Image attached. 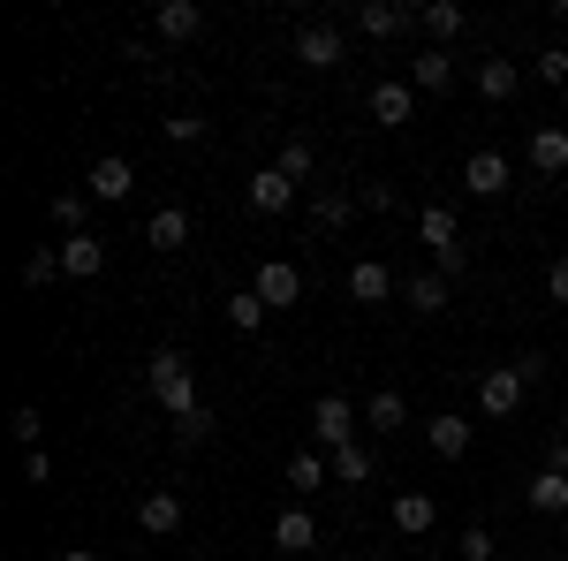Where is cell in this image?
Listing matches in <instances>:
<instances>
[{"instance_id": "6da1fadb", "label": "cell", "mask_w": 568, "mask_h": 561, "mask_svg": "<svg viewBox=\"0 0 568 561\" xmlns=\"http://www.w3.org/2000/svg\"><path fill=\"white\" fill-rule=\"evenodd\" d=\"M144 388H152V402H160L175 425L205 410V402H197V380H190V357H182V349H152V364H144Z\"/></svg>"}, {"instance_id": "7a4b0ae2", "label": "cell", "mask_w": 568, "mask_h": 561, "mask_svg": "<svg viewBox=\"0 0 568 561\" xmlns=\"http://www.w3.org/2000/svg\"><path fill=\"white\" fill-rule=\"evenodd\" d=\"M417 243L433 251V273H447V281L470 273V243H463V228H455L447 206H425V213H417Z\"/></svg>"}, {"instance_id": "3957f363", "label": "cell", "mask_w": 568, "mask_h": 561, "mask_svg": "<svg viewBox=\"0 0 568 561\" xmlns=\"http://www.w3.org/2000/svg\"><path fill=\"white\" fill-rule=\"evenodd\" d=\"M349 440H356L349 394H318V402H311V448H326V455H334V448H349Z\"/></svg>"}, {"instance_id": "277c9868", "label": "cell", "mask_w": 568, "mask_h": 561, "mask_svg": "<svg viewBox=\"0 0 568 561\" xmlns=\"http://www.w3.org/2000/svg\"><path fill=\"white\" fill-rule=\"evenodd\" d=\"M524 364H493V372H485L478 380V410L485 418H516V410H524Z\"/></svg>"}, {"instance_id": "5b68a950", "label": "cell", "mask_w": 568, "mask_h": 561, "mask_svg": "<svg viewBox=\"0 0 568 561\" xmlns=\"http://www.w3.org/2000/svg\"><path fill=\"white\" fill-rule=\"evenodd\" d=\"M288 53H296L304 69H318V77H326V69H342V53H349V39H342V23H304Z\"/></svg>"}, {"instance_id": "8992f818", "label": "cell", "mask_w": 568, "mask_h": 561, "mask_svg": "<svg viewBox=\"0 0 568 561\" xmlns=\"http://www.w3.org/2000/svg\"><path fill=\"white\" fill-rule=\"evenodd\" d=\"M251 289L265 297V311H296V303H304V273H296L288 259H258Z\"/></svg>"}, {"instance_id": "52a82bcc", "label": "cell", "mask_w": 568, "mask_h": 561, "mask_svg": "<svg viewBox=\"0 0 568 561\" xmlns=\"http://www.w3.org/2000/svg\"><path fill=\"white\" fill-rule=\"evenodd\" d=\"M182 517H190V509H182L175 485H160V493H144V501H136V531H144V539H175Z\"/></svg>"}, {"instance_id": "ba28073f", "label": "cell", "mask_w": 568, "mask_h": 561, "mask_svg": "<svg viewBox=\"0 0 568 561\" xmlns=\"http://www.w3.org/2000/svg\"><path fill=\"white\" fill-rule=\"evenodd\" d=\"M130 190H136V168H130V160H114V152H106V160H91L84 198H99V206H122Z\"/></svg>"}, {"instance_id": "9c48e42d", "label": "cell", "mask_w": 568, "mask_h": 561, "mask_svg": "<svg viewBox=\"0 0 568 561\" xmlns=\"http://www.w3.org/2000/svg\"><path fill=\"white\" fill-rule=\"evenodd\" d=\"M409 114H417V84H409V77H387V84H372V122H379V130H402Z\"/></svg>"}, {"instance_id": "30bf717a", "label": "cell", "mask_w": 568, "mask_h": 561, "mask_svg": "<svg viewBox=\"0 0 568 561\" xmlns=\"http://www.w3.org/2000/svg\"><path fill=\"white\" fill-rule=\"evenodd\" d=\"M433 523H439V501L425 485H402V493H394V531H402V539H425Z\"/></svg>"}, {"instance_id": "8fae6325", "label": "cell", "mask_w": 568, "mask_h": 561, "mask_svg": "<svg viewBox=\"0 0 568 561\" xmlns=\"http://www.w3.org/2000/svg\"><path fill=\"white\" fill-rule=\"evenodd\" d=\"M409 23H417V8H402V0H356V31L364 39H394Z\"/></svg>"}, {"instance_id": "7c38bea8", "label": "cell", "mask_w": 568, "mask_h": 561, "mask_svg": "<svg viewBox=\"0 0 568 561\" xmlns=\"http://www.w3.org/2000/svg\"><path fill=\"white\" fill-rule=\"evenodd\" d=\"M463 182H470V198H500V190H508V152L478 144V152L463 160Z\"/></svg>"}, {"instance_id": "4fadbf2b", "label": "cell", "mask_w": 568, "mask_h": 561, "mask_svg": "<svg viewBox=\"0 0 568 561\" xmlns=\"http://www.w3.org/2000/svg\"><path fill=\"white\" fill-rule=\"evenodd\" d=\"M152 31H160L168 46L197 39V31H205V8H197V0H160V8H152Z\"/></svg>"}, {"instance_id": "5bb4252c", "label": "cell", "mask_w": 568, "mask_h": 561, "mask_svg": "<svg viewBox=\"0 0 568 561\" xmlns=\"http://www.w3.org/2000/svg\"><path fill=\"white\" fill-rule=\"evenodd\" d=\"M425 440H433V455L463 463V455H470V418H463V410H439V418H425Z\"/></svg>"}, {"instance_id": "9a60e30c", "label": "cell", "mask_w": 568, "mask_h": 561, "mask_svg": "<svg viewBox=\"0 0 568 561\" xmlns=\"http://www.w3.org/2000/svg\"><path fill=\"white\" fill-rule=\"evenodd\" d=\"M61 273L69 281H99L106 273V243L99 236H61Z\"/></svg>"}, {"instance_id": "2e32d148", "label": "cell", "mask_w": 568, "mask_h": 561, "mask_svg": "<svg viewBox=\"0 0 568 561\" xmlns=\"http://www.w3.org/2000/svg\"><path fill=\"white\" fill-rule=\"evenodd\" d=\"M273 547H281V554H311V547H318V517L288 501V509L273 517Z\"/></svg>"}, {"instance_id": "e0dca14e", "label": "cell", "mask_w": 568, "mask_h": 561, "mask_svg": "<svg viewBox=\"0 0 568 561\" xmlns=\"http://www.w3.org/2000/svg\"><path fill=\"white\" fill-rule=\"evenodd\" d=\"M530 174H568V130L561 122H538L530 130Z\"/></svg>"}, {"instance_id": "ac0fdd59", "label": "cell", "mask_w": 568, "mask_h": 561, "mask_svg": "<svg viewBox=\"0 0 568 561\" xmlns=\"http://www.w3.org/2000/svg\"><path fill=\"white\" fill-rule=\"evenodd\" d=\"M243 190H251V213H288V206H296V182H288L281 168H258Z\"/></svg>"}, {"instance_id": "d6986e66", "label": "cell", "mask_w": 568, "mask_h": 561, "mask_svg": "<svg viewBox=\"0 0 568 561\" xmlns=\"http://www.w3.org/2000/svg\"><path fill=\"white\" fill-rule=\"evenodd\" d=\"M144 243H152L160 259H175L182 243H190V213H182V206H160V213L144 220Z\"/></svg>"}, {"instance_id": "ffe728a7", "label": "cell", "mask_w": 568, "mask_h": 561, "mask_svg": "<svg viewBox=\"0 0 568 561\" xmlns=\"http://www.w3.org/2000/svg\"><path fill=\"white\" fill-rule=\"evenodd\" d=\"M387 297H394L387 259H356L349 266V303H387Z\"/></svg>"}, {"instance_id": "44dd1931", "label": "cell", "mask_w": 568, "mask_h": 561, "mask_svg": "<svg viewBox=\"0 0 568 561\" xmlns=\"http://www.w3.org/2000/svg\"><path fill=\"white\" fill-rule=\"evenodd\" d=\"M326 478H334V455L326 448H296L288 455V493H318Z\"/></svg>"}, {"instance_id": "7402d4cb", "label": "cell", "mask_w": 568, "mask_h": 561, "mask_svg": "<svg viewBox=\"0 0 568 561\" xmlns=\"http://www.w3.org/2000/svg\"><path fill=\"white\" fill-rule=\"evenodd\" d=\"M409 84L417 91H447L455 84V53H447V46H425V53L409 61Z\"/></svg>"}, {"instance_id": "603a6c76", "label": "cell", "mask_w": 568, "mask_h": 561, "mask_svg": "<svg viewBox=\"0 0 568 561\" xmlns=\"http://www.w3.org/2000/svg\"><path fill=\"white\" fill-rule=\"evenodd\" d=\"M273 168H281L288 182H296V190H304V182H311V168H318V144H311V137H281V152H273Z\"/></svg>"}, {"instance_id": "cb8c5ba5", "label": "cell", "mask_w": 568, "mask_h": 561, "mask_svg": "<svg viewBox=\"0 0 568 561\" xmlns=\"http://www.w3.org/2000/svg\"><path fill=\"white\" fill-rule=\"evenodd\" d=\"M417 23H425L433 39H463V31H470V8H455V0H425Z\"/></svg>"}, {"instance_id": "d4e9b609", "label": "cell", "mask_w": 568, "mask_h": 561, "mask_svg": "<svg viewBox=\"0 0 568 561\" xmlns=\"http://www.w3.org/2000/svg\"><path fill=\"white\" fill-rule=\"evenodd\" d=\"M478 91L500 107V99H516V91H524V69H516V61H478Z\"/></svg>"}, {"instance_id": "484cf974", "label": "cell", "mask_w": 568, "mask_h": 561, "mask_svg": "<svg viewBox=\"0 0 568 561\" xmlns=\"http://www.w3.org/2000/svg\"><path fill=\"white\" fill-rule=\"evenodd\" d=\"M447 289H455L447 273H409V311H417V319H433V311H447Z\"/></svg>"}, {"instance_id": "4316f807", "label": "cell", "mask_w": 568, "mask_h": 561, "mask_svg": "<svg viewBox=\"0 0 568 561\" xmlns=\"http://www.w3.org/2000/svg\"><path fill=\"white\" fill-rule=\"evenodd\" d=\"M530 509H538V517H568V471H538L530 478Z\"/></svg>"}, {"instance_id": "83f0119b", "label": "cell", "mask_w": 568, "mask_h": 561, "mask_svg": "<svg viewBox=\"0 0 568 561\" xmlns=\"http://www.w3.org/2000/svg\"><path fill=\"white\" fill-rule=\"evenodd\" d=\"M402 418H409V402H402L394 388H379L372 402H364V425L372 432H402Z\"/></svg>"}, {"instance_id": "f1b7e54d", "label": "cell", "mask_w": 568, "mask_h": 561, "mask_svg": "<svg viewBox=\"0 0 568 561\" xmlns=\"http://www.w3.org/2000/svg\"><path fill=\"white\" fill-rule=\"evenodd\" d=\"M227 327H235V334H258L265 327V297L258 289H235V297H227Z\"/></svg>"}, {"instance_id": "f546056e", "label": "cell", "mask_w": 568, "mask_h": 561, "mask_svg": "<svg viewBox=\"0 0 568 561\" xmlns=\"http://www.w3.org/2000/svg\"><path fill=\"white\" fill-rule=\"evenodd\" d=\"M372 478V448L349 440V448H334V485H364Z\"/></svg>"}, {"instance_id": "4dcf8cb0", "label": "cell", "mask_w": 568, "mask_h": 561, "mask_svg": "<svg viewBox=\"0 0 568 561\" xmlns=\"http://www.w3.org/2000/svg\"><path fill=\"white\" fill-rule=\"evenodd\" d=\"M45 281H61V243H39L23 259V289H45Z\"/></svg>"}, {"instance_id": "1f68e13d", "label": "cell", "mask_w": 568, "mask_h": 561, "mask_svg": "<svg viewBox=\"0 0 568 561\" xmlns=\"http://www.w3.org/2000/svg\"><path fill=\"white\" fill-rule=\"evenodd\" d=\"M356 206H364V198H349V190H326V198H311V220H318V228H342Z\"/></svg>"}, {"instance_id": "d6a6232c", "label": "cell", "mask_w": 568, "mask_h": 561, "mask_svg": "<svg viewBox=\"0 0 568 561\" xmlns=\"http://www.w3.org/2000/svg\"><path fill=\"white\" fill-rule=\"evenodd\" d=\"M8 432H16V440H23V455H31V448L45 440V418H39V402H16V418H8Z\"/></svg>"}, {"instance_id": "836d02e7", "label": "cell", "mask_w": 568, "mask_h": 561, "mask_svg": "<svg viewBox=\"0 0 568 561\" xmlns=\"http://www.w3.org/2000/svg\"><path fill=\"white\" fill-rule=\"evenodd\" d=\"M84 206H91L84 190H61V198H53V220H61L69 236H91V228H84Z\"/></svg>"}, {"instance_id": "e575fe53", "label": "cell", "mask_w": 568, "mask_h": 561, "mask_svg": "<svg viewBox=\"0 0 568 561\" xmlns=\"http://www.w3.org/2000/svg\"><path fill=\"white\" fill-rule=\"evenodd\" d=\"M530 69H538V84H568V46H546Z\"/></svg>"}, {"instance_id": "d590c367", "label": "cell", "mask_w": 568, "mask_h": 561, "mask_svg": "<svg viewBox=\"0 0 568 561\" xmlns=\"http://www.w3.org/2000/svg\"><path fill=\"white\" fill-rule=\"evenodd\" d=\"M175 440H182V448H205V440H213V410H197V418H182V425H175Z\"/></svg>"}, {"instance_id": "8d00e7d4", "label": "cell", "mask_w": 568, "mask_h": 561, "mask_svg": "<svg viewBox=\"0 0 568 561\" xmlns=\"http://www.w3.org/2000/svg\"><path fill=\"white\" fill-rule=\"evenodd\" d=\"M500 554V539H493V531H478V523H470V531H463V561H493Z\"/></svg>"}, {"instance_id": "74e56055", "label": "cell", "mask_w": 568, "mask_h": 561, "mask_svg": "<svg viewBox=\"0 0 568 561\" xmlns=\"http://www.w3.org/2000/svg\"><path fill=\"white\" fill-rule=\"evenodd\" d=\"M168 137H175V144H197V137H205V114H175Z\"/></svg>"}, {"instance_id": "f35d334b", "label": "cell", "mask_w": 568, "mask_h": 561, "mask_svg": "<svg viewBox=\"0 0 568 561\" xmlns=\"http://www.w3.org/2000/svg\"><path fill=\"white\" fill-rule=\"evenodd\" d=\"M546 297H554V303H568V259H554V266H546Z\"/></svg>"}, {"instance_id": "ab89813d", "label": "cell", "mask_w": 568, "mask_h": 561, "mask_svg": "<svg viewBox=\"0 0 568 561\" xmlns=\"http://www.w3.org/2000/svg\"><path fill=\"white\" fill-rule=\"evenodd\" d=\"M23 478H31V485H45V478H53V463H45V448H31V455H23Z\"/></svg>"}, {"instance_id": "60d3db41", "label": "cell", "mask_w": 568, "mask_h": 561, "mask_svg": "<svg viewBox=\"0 0 568 561\" xmlns=\"http://www.w3.org/2000/svg\"><path fill=\"white\" fill-rule=\"evenodd\" d=\"M546 471H568V432L554 440V448H546Z\"/></svg>"}, {"instance_id": "b9f144b4", "label": "cell", "mask_w": 568, "mask_h": 561, "mask_svg": "<svg viewBox=\"0 0 568 561\" xmlns=\"http://www.w3.org/2000/svg\"><path fill=\"white\" fill-rule=\"evenodd\" d=\"M61 561H106V554H91V547H69V554H61Z\"/></svg>"}, {"instance_id": "7bdbcfd3", "label": "cell", "mask_w": 568, "mask_h": 561, "mask_svg": "<svg viewBox=\"0 0 568 561\" xmlns=\"http://www.w3.org/2000/svg\"><path fill=\"white\" fill-rule=\"evenodd\" d=\"M561 561H568V547H561Z\"/></svg>"}]
</instances>
